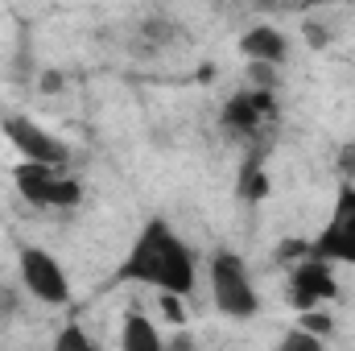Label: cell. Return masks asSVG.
I'll return each mask as SVG.
<instances>
[{
  "label": "cell",
  "mask_w": 355,
  "mask_h": 351,
  "mask_svg": "<svg viewBox=\"0 0 355 351\" xmlns=\"http://www.w3.org/2000/svg\"><path fill=\"white\" fill-rule=\"evenodd\" d=\"M112 281L116 285H153L157 293L166 289V293L190 298L194 281H198V261H194L190 244L170 228V219L157 215L137 232L132 248L124 252V261H120Z\"/></svg>",
  "instance_id": "obj_1"
},
{
  "label": "cell",
  "mask_w": 355,
  "mask_h": 351,
  "mask_svg": "<svg viewBox=\"0 0 355 351\" xmlns=\"http://www.w3.org/2000/svg\"><path fill=\"white\" fill-rule=\"evenodd\" d=\"M17 194L37 207V211H71L83 203V182L67 174V166H46V162H17L12 166Z\"/></svg>",
  "instance_id": "obj_2"
},
{
  "label": "cell",
  "mask_w": 355,
  "mask_h": 351,
  "mask_svg": "<svg viewBox=\"0 0 355 351\" xmlns=\"http://www.w3.org/2000/svg\"><path fill=\"white\" fill-rule=\"evenodd\" d=\"M211 302L223 318H257L261 293L252 285V268L244 264L240 252H215L211 257Z\"/></svg>",
  "instance_id": "obj_3"
},
{
  "label": "cell",
  "mask_w": 355,
  "mask_h": 351,
  "mask_svg": "<svg viewBox=\"0 0 355 351\" xmlns=\"http://www.w3.org/2000/svg\"><path fill=\"white\" fill-rule=\"evenodd\" d=\"M17 277H21V289L29 298H37L42 306H67L71 302L67 268L54 261L46 248H37V244H21L17 248Z\"/></svg>",
  "instance_id": "obj_4"
},
{
  "label": "cell",
  "mask_w": 355,
  "mask_h": 351,
  "mask_svg": "<svg viewBox=\"0 0 355 351\" xmlns=\"http://www.w3.org/2000/svg\"><path fill=\"white\" fill-rule=\"evenodd\" d=\"M277 116H281L277 91L240 87L236 95H227V103H223V112H219V128H223L227 137L252 141V137H261V132H265Z\"/></svg>",
  "instance_id": "obj_5"
},
{
  "label": "cell",
  "mask_w": 355,
  "mask_h": 351,
  "mask_svg": "<svg viewBox=\"0 0 355 351\" xmlns=\"http://www.w3.org/2000/svg\"><path fill=\"white\" fill-rule=\"evenodd\" d=\"M310 257H322L331 264H355V182L339 186L322 232L310 240Z\"/></svg>",
  "instance_id": "obj_6"
},
{
  "label": "cell",
  "mask_w": 355,
  "mask_h": 351,
  "mask_svg": "<svg viewBox=\"0 0 355 351\" xmlns=\"http://www.w3.org/2000/svg\"><path fill=\"white\" fill-rule=\"evenodd\" d=\"M0 132L8 137V145L25 162H46V166H67L71 162V145L62 137L46 132L37 120H29L21 112H0Z\"/></svg>",
  "instance_id": "obj_7"
},
{
  "label": "cell",
  "mask_w": 355,
  "mask_h": 351,
  "mask_svg": "<svg viewBox=\"0 0 355 351\" xmlns=\"http://www.w3.org/2000/svg\"><path fill=\"white\" fill-rule=\"evenodd\" d=\"M339 293V285H335V264L322 261V257H302V261L289 268V302H293V310L302 314V310H314V306H322V302H331Z\"/></svg>",
  "instance_id": "obj_8"
},
{
  "label": "cell",
  "mask_w": 355,
  "mask_h": 351,
  "mask_svg": "<svg viewBox=\"0 0 355 351\" xmlns=\"http://www.w3.org/2000/svg\"><path fill=\"white\" fill-rule=\"evenodd\" d=\"M240 54L244 62H272V67H285L289 62V37L277 29V25H252L240 33Z\"/></svg>",
  "instance_id": "obj_9"
},
{
  "label": "cell",
  "mask_w": 355,
  "mask_h": 351,
  "mask_svg": "<svg viewBox=\"0 0 355 351\" xmlns=\"http://www.w3.org/2000/svg\"><path fill=\"white\" fill-rule=\"evenodd\" d=\"M268 166H265V149H248V157L240 162V174H236V194L244 203H265L268 198Z\"/></svg>",
  "instance_id": "obj_10"
},
{
  "label": "cell",
  "mask_w": 355,
  "mask_h": 351,
  "mask_svg": "<svg viewBox=\"0 0 355 351\" xmlns=\"http://www.w3.org/2000/svg\"><path fill=\"white\" fill-rule=\"evenodd\" d=\"M178 37H182V29H178L174 21H166V17H145V21L137 25V33H132V50L145 54V58H153V54H162L166 46H174Z\"/></svg>",
  "instance_id": "obj_11"
},
{
  "label": "cell",
  "mask_w": 355,
  "mask_h": 351,
  "mask_svg": "<svg viewBox=\"0 0 355 351\" xmlns=\"http://www.w3.org/2000/svg\"><path fill=\"white\" fill-rule=\"evenodd\" d=\"M120 348L124 351H162L166 339L153 327V318H145L141 310H128L124 314V331H120Z\"/></svg>",
  "instance_id": "obj_12"
},
{
  "label": "cell",
  "mask_w": 355,
  "mask_h": 351,
  "mask_svg": "<svg viewBox=\"0 0 355 351\" xmlns=\"http://www.w3.org/2000/svg\"><path fill=\"white\" fill-rule=\"evenodd\" d=\"M244 75H248V87H265V91L281 87V67H272V62H248Z\"/></svg>",
  "instance_id": "obj_13"
},
{
  "label": "cell",
  "mask_w": 355,
  "mask_h": 351,
  "mask_svg": "<svg viewBox=\"0 0 355 351\" xmlns=\"http://www.w3.org/2000/svg\"><path fill=\"white\" fill-rule=\"evenodd\" d=\"M297 327H306V331H314L318 339H327V335L335 331V323H331V314H327L322 306H314V310H302V318H297Z\"/></svg>",
  "instance_id": "obj_14"
},
{
  "label": "cell",
  "mask_w": 355,
  "mask_h": 351,
  "mask_svg": "<svg viewBox=\"0 0 355 351\" xmlns=\"http://www.w3.org/2000/svg\"><path fill=\"white\" fill-rule=\"evenodd\" d=\"M318 348H322V339L314 331H306V327H297V331H289L281 339V351H318Z\"/></svg>",
  "instance_id": "obj_15"
},
{
  "label": "cell",
  "mask_w": 355,
  "mask_h": 351,
  "mask_svg": "<svg viewBox=\"0 0 355 351\" xmlns=\"http://www.w3.org/2000/svg\"><path fill=\"white\" fill-rule=\"evenodd\" d=\"M54 348L58 351H91V339H87V331H83L79 323H71V327L54 339Z\"/></svg>",
  "instance_id": "obj_16"
},
{
  "label": "cell",
  "mask_w": 355,
  "mask_h": 351,
  "mask_svg": "<svg viewBox=\"0 0 355 351\" xmlns=\"http://www.w3.org/2000/svg\"><path fill=\"white\" fill-rule=\"evenodd\" d=\"M17 314H21V285L0 281V323H8V318H17Z\"/></svg>",
  "instance_id": "obj_17"
},
{
  "label": "cell",
  "mask_w": 355,
  "mask_h": 351,
  "mask_svg": "<svg viewBox=\"0 0 355 351\" xmlns=\"http://www.w3.org/2000/svg\"><path fill=\"white\" fill-rule=\"evenodd\" d=\"M335 170L343 182H355V141H343L339 153H335Z\"/></svg>",
  "instance_id": "obj_18"
},
{
  "label": "cell",
  "mask_w": 355,
  "mask_h": 351,
  "mask_svg": "<svg viewBox=\"0 0 355 351\" xmlns=\"http://www.w3.org/2000/svg\"><path fill=\"white\" fill-rule=\"evenodd\" d=\"M162 314H166L174 327H186V302H182V293H166V289H162Z\"/></svg>",
  "instance_id": "obj_19"
},
{
  "label": "cell",
  "mask_w": 355,
  "mask_h": 351,
  "mask_svg": "<svg viewBox=\"0 0 355 351\" xmlns=\"http://www.w3.org/2000/svg\"><path fill=\"white\" fill-rule=\"evenodd\" d=\"M306 42H310L314 50H322V46H327V29L314 25V21H306Z\"/></svg>",
  "instance_id": "obj_20"
},
{
  "label": "cell",
  "mask_w": 355,
  "mask_h": 351,
  "mask_svg": "<svg viewBox=\"0 0 355 351\" xmlns=\"http://www.w3.org/2000/svg\"><path fill=\"white\" fill-rule=\"evenodd\" d=\"M42 91H46V95H58V91H62V75H58V71H42Z\"/></svg>",
  "instance_id": "obj_21"
},
{
  "label": "cell",
  "mask_w": 355,
  "mask_h": 351,
  "mask_svg": "<svg viewBox=\"0 0 355 351\" xmlns=\"http://www.w3.org/2000/svg\"><path fill=\"white\" fill-rule=\"evenodd\" d=\"M322 4H352V0H302V8H322Z\"/></svg>",
  "instance_id": "obj_22"
},
{
  "label": "cell",
  "mask_w": 355,
  "mask_h": 351,
  "mask_svg": "<svg viewBox=\"0 0 355 351\" xmlns=\"http://www.w3.org/2000/svg\"><path fill=\"white\" fill-rule=\"evenodd\" d=\"M261 4H265V0H261Z\"/></svg>",
  "instance_id": "obj_23"
}]
</instances>
